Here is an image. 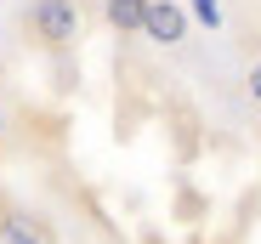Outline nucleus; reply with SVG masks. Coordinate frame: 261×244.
Here are the masks:
<instances>
[{
  "mask_svg": "<svg viewBox=\"0 0 261 244\" xmlns=\"http://www.w3.org/2000/svg\"><path fill=\"white\" fill-rule=\"evenodd\" d=\"M23 34L46 51H68L85 34V12H80V0H29L23 6Z\"/></svg>",
  "mask_w": 261,
  "mask_h": 244,
  "instance_id": "nucleus-1",
  "label": "nucleus"
},
{
  "mask_svg": "<svg viewBox=\"0 0 261 244\" xmlns=\"http://www.w3.org/2000/svg\"><path fill=\"white\" fill-rule=\"evenodd\" d=\"M142 40H153V46H182L188 40V12L176 6V0H148Z\"/></svg>",
  "mask_w": 261,
  "mask_h": 244,
  "instance_id": "nucleus-2",
  "label": "nucleus"
},
{
  "mask_svg": "<svg viewBox=\"0 0 261 244\" xmlns=\"http://www.w3.org/2000/svg\"><path fill=\"white\" fill-rule=\"evenodd\" d=\"M199 17H204V23H216V17H222V12H216V0H199Z\"/></svg>",
  "mask_w": 261,
  "mask_h": 244,
  "instance_id": "nucleus-5",
  "label": "nucleus"
},
{
  "mask_svg": "<svg viewBox=\"0 0 261 244\" xmlns=\"http://www.w3.org/2000/svg\"><path fill=\"white\" fill-rule=\"evenodd\" d=\"M102 23H108L114 34H142L148 0H102Z\"/></svg>",
  "mask_w": 261,
  "mask_h": 244,
  "instance_id": "nucleus-3",
  "label": "nucleus"
},
{
  "mask_svg": "<svg viewBox=\"0 0 261 244\" xmlns=\"http://www.w3.org/2000/svg\"><path fill=\"white\" fill-rule=\"evenodd\" d=\"M6 244H46L40 233H17V238H6Z\"/></svg>",
  "mask_w": 261,
  "mask_h": 244,
  "instance_id": "nucleus-6",
  "label": "nucleus"
},
{
  "mask_svg": "<svg viewBox=\"0 0 261 244\" xmlns=\"http://www.w3.org/2000/svg\"><path fill=\"white\" fill-rule=\"evenodd\" d=\"M244 97H250V102L261 108V57H255V63L244 68Z\"/></svg>",
  "mask_w": 261,
  "mask_h": 244,
  "instance_id": "nucleus-4",
  "label": "nucleus"
},
{
  "mask_svg": "<svg viewBox=\"0 0 261 244\" xmlns=\"http://www.w3.org/2000/svg\"><path fill=\"white\" fill-rule=\"evenodd\" d=\"M255 119H261V108H255ZM255 131H261V125H255Z\"/></svg>",
  "mask_w": 261,
  "mask_h": 244,
  "instance_id": "nucleus-8",
  "label": "nucleus"
},
{
  "mask_svg": "<svg viewBox=\"0 0 261 244\" xmlns=\"http://www.w3.org/2000/svg\"><path fill=\"white\" fill-rule=\"evenodd\" d=\"M6 131H12V114H6V102H0V142H6Z\"/></svg>",
  "mask_w": 261,
  "mask_h": 244,
  "instance_id": "nucleus-7",
  "label": "nucleus"
}]
</instances>
